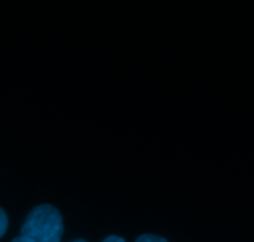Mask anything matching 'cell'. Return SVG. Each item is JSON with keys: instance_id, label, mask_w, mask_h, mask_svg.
Listing matches in <instances>:
<instances>
[{"instance_id": "1", "label": "cell", "mask_w": 254, "mask_h": 242, "mask_svg": "<svg viewBox=\"0 0 254 242\" xmlns=\"http://www.w3.org/2000/svg\"><path fill=\"white\" fill-rule=\"evenodd\" d=\"M62 234L64 220L61 213L50 204L32 209L21 228V236L32 242H60Z\"/></svg>"}, {"instance_id": "2", "label": "cell", "mask_w": 254, "mask_h": 242, "mask_svg": "<svg viewBox=\"0 0 254 242\" xmlns=\"http://www.w3.org/2000/svg\"><path fill=\"white\" fill-rule=\"evenodd\" d=\"M135 242H169L164 238L158 235H151V234H146V235H141Z\"/></svg>"}, {"instance_id": "3", "label": "cell", "mask_w": 254, "mask_h": 242, "mask_svg": "<svg viewBox=\"0 0 254 242\" xmlns=\"http://www.w3.org/2000/svg\"><path fill=\"white\" fill-rule=\"evenodd\" d=\"M7 224H9V221H7L6 214H5V211L2 209H0V239L6 233Z\"/></svg>"}, {"instance_id": "4", "label": "cell", "mask_w": 254, "mask_h": 242, "mask_svg": "<svg viewBox=\"0 0 254 242\" xmlns=\"http://www.w3.org/2000/svg\"><path fill=\"white\" fill-rule=\"evenodd\" d=\"M103 242H126V240L122 238H119V236L113 235V236H109V238H107Z\"/></svg>"}, {"instance_id": "5", "label": "cell", "mask_w": 254, "mask_h": 242, "mask_svg": "<svg viewBox=\"0 0 254 242\" xmlns=\"http://www.w3.org/2000/svg\"><path fill=\"white\" fill-rule=\"evenodd\" d=\"M12 242H32V241L29 240V239L24 238V236H19V238L14 239V240H12Z\"/></svg>"}, {"instance_id": "6", "label": "cell", "mask_w": 254, "mask_h": 242, "mask_svg": "<svg viewBox=\"0 0 254 242\" xmlns=\"http://www.w3.org/2000/svg\"><path fill=\"white\" fill-rule=\"evenodd\" d=\"M73 242H87V241H84V240H77V241H73Z\"/></svg>"}]
</instances>
